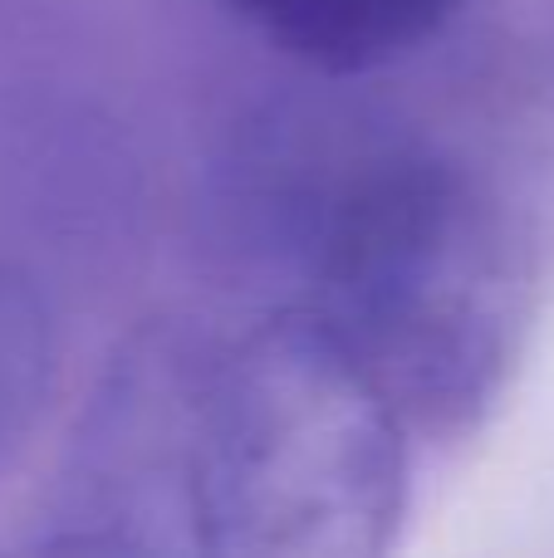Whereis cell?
<instances>
[{
    "instance_id": "obj_5",
    "label": "cell",
    "mask_w": 554,
    "mask_h": 558,
    "mask_svg": "<svg viewBox=\"0 0 554 558\" xmlns=\"http://www.w3.org/2000/svg\"><path fill=\"white\" fill-rule=\"evenodd\" d=\"M59 377V328L45 289L0 260V465L29 441Z\"/></svg>"
},
{
    "instance_id": "obj_2",
    "label": "cell",
    "mask_w": 554,
    "mask_h": 558,
    "mask_svg": "<svg viewBox=\"0 0 554 558\" xmlns=\"http://www.w3.org/2000/svg\"><path fill=\"white\" fill-rule=\"evenodd\" d=\"M412 422L304 299L216 333L202 392V554L378 558L412 510Z\"/></svg>"
},
{
    "instance_id": "obj_3",
    "label": "cell",
    "mask_w": 554,
    "mask_h": 558,
    "mask_svg": "<svg viewBox=\"0 0 554 558\" xmlns=\"http://www.w3.org/2000/svg\"><path fill=\"white\" fill-rule=\"evenodd\" d=\"M212 343L196 324L153 318L113 348L35 510V549L202 554L196 465Z\"/></svg>"
},
{
    "instance_id": "obj_4",
    "label": "cell",
    "mask_w": 554,
    "mask_h": 558,
    "mask_svg": "<svg viewBox=\"0 0 554 558\" xmlns=\"http://www.w3.org/2000/svg\"><path fill=\"white\" fill-rule=\"evenodd\" d=\"M255 39L324 78H363L437 45L471 0H216Z\"/></svg>"
},
{
    "instance_id": "obj_1",
    "label": "cell",
    "mask_w": 554,
    "mask_h": 558,
    "mask_svg": "<svg viewBox=\"0 0 554 558\" xmlns=\"http://www.w3.org/2000/svg\"><path fill=\"white\" fill-rule=\"evenodd\" d=\"M304 304L402 407L418 441H471L540 314V255L506 192L442 147L373 153L329 192Z\"/></svg>"
}]
</instances>
